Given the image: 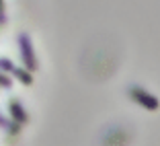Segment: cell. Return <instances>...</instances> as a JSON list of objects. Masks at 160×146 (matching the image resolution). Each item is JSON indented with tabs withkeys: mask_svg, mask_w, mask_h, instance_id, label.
Here are the masks:
<instances>
[{
	"mask_svg": "<svg viewBox=\"0 0 160 146\" xmlns=\"http://www.w3.org/2000/svg\"><path fill=\"white\" fill-rule=\"evenodd\" d=\"M129 97H132L136 103H140L142 107H146L148 111H156L160 107L158 99H156L152 93H148L146 89H142V86H129Z\"/></svg>",
	"mask_w": 160,
	"mask_h": 146,
	"instance_id": "obj_1",
	"label": "cell"
},
{
	"mask_svg": "<svg viewBox=\"0 0 160 146\" xmlns=\"http://www.w3.org/2000/svg\"><path fill=\"white\" fill-rule=\"evenodd\" d=\"M19 41H21V52H23V60L27 64V68L35 70L37 64H35V54H33V47H31V41H29V35H21Z\"/></svg>",
	"mask_w": 160,
	"mask_h": 146,
	"instance_id": "obj_2",
	"label": "cell"
},
{
	"mask_svg": "<svg viewBox=\"0 0 160 146\" xmlns=\"http://www.w3.org/2000/svg\"><path fill=\"white\" fill-rule=\"evenodd\" d=\"M10 109H12V115L19 119V122H27V113L23 111V107H21L17 101H10Z\"/></svg>",
	"mask_w": 160,
	"mask_h": 146,
	"instance_id": "obj_3",
	"label": "cell"
},
{
	"mask_svg": "<svg viewBox=\"0 0 160 146\" xmlns=\"http://www.w3.org/2000/svg\"><path fill=\"white\" fill-rule=\"evenodd\" d=\"M0 85H2V86H10V80L6 78L4 74H0Z\"/></svg>",
	"mask_w": 160,
	"mask_h": 146,
	"instance_id": "obj_4",
	"label": "cell"
},
{
	"mask_svg": "<svg viewBox=\"0 0 160 146\" xmlns=\"http://www.w3.org/2000/svg\"><path fill=\"white\" fill-rule=\"evenodd\" d=\"M0 10H2V0H0Z\"/></svg>",
	"mask_w": 160,
	"mask_h": 146,
	"instance_id": "obj_5",
	"label": "cell"
}]
</instances>
